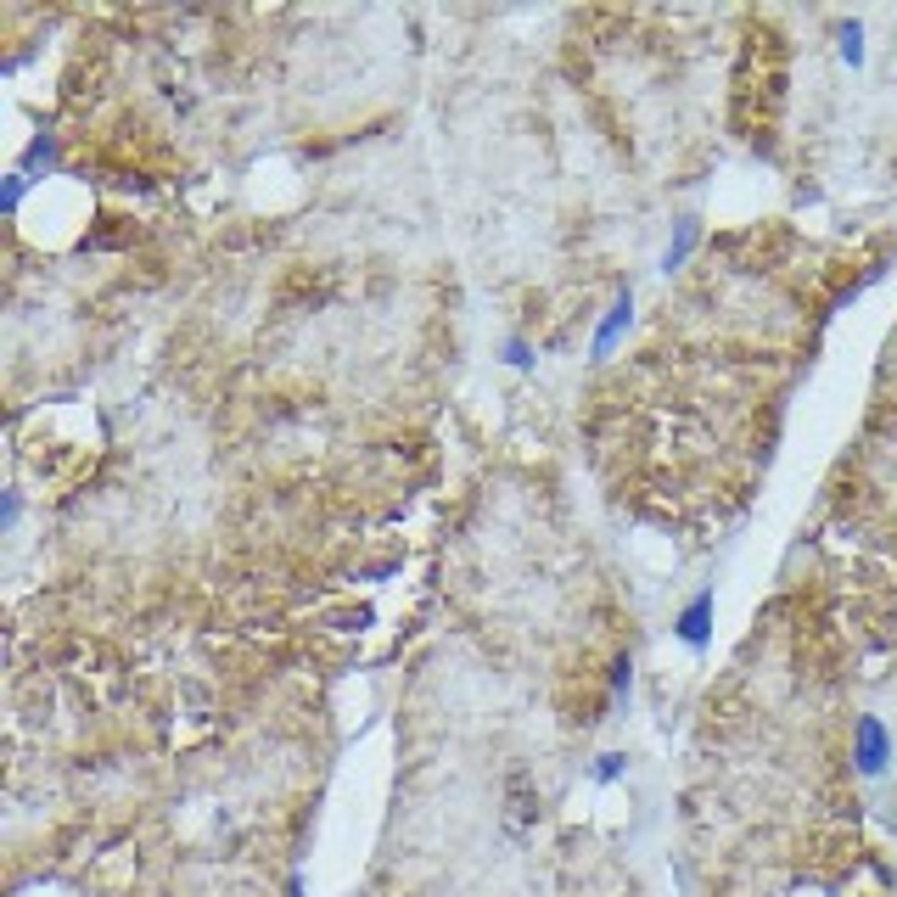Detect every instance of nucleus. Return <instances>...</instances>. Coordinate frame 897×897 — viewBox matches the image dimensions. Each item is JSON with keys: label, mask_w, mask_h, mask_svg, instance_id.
Here are the masks:
<instances>
[{"label": "nucleus", "mask_w": 897, "mask_h": 897, "mask_svg": "<svg viewBox=\"0 0 897 897\" xmlns=\"http://www.w3.org/2000/svg\"><path fill=\"white\" fill-rule=\"evenodd\" d=\"M629 320H634V298L629 292H617V303L606 309V320H600V337H595V360H606V353L617 348V337L629 331Z\"/></svg>", "instance_id": "3"}, {"label": "nucleus", "mask_w": 897, "mask_h": 897, "mask_svg": "<svg viewBox=\"0 0 897 897\" xmlns=\"http://www.w3.org/2000/svg\"><path fill=\"white\" fill-rule=\"evenodd\" d=\"M842 56L852 62V68L864 62V29H859V23H842Z\"/></svg>", "instance_id": "5"}, {"label": "nucleus", "mask_w": 897, "mask_h": 897, "mask_svg": "<svg viewBox=\"0 0 897 897\" xmlns=\"http://www.w3.org/2000/svg\"><path fill=\"white\" fill-rule=\"evenodd\" d=\"M595 774H600V780H617V774H622V757H600Z\"/></svg>", "instance_id": "7"}, {"label": "nucleus", "mask_w": 897, "mask_h": 897, "mask_svg": "<svg viewBox=\"0 0 897 897\" xmlns=\"http://www.w3.org/2000/svg\"><path fill=\"white\" fill-rule=\"evenodd\" d=\"M713 612H718V595H713V589H701L690 606L679 612L673 629H679V639L690 645V651H707V639H713Z\"/></svg>", "instance_id": "2"}, {"label": "nucleus", "mask_w": 897, "mask_h": 897, "mask_svg": "<svg viewBox=\"0 0 897 897\" xmlns=\"http://www.w3.org/2000/svg\"><path fill=\"white\" fill-rule=\"evenodd\" d=\"M696 241H701V224H696V219H684V224H679V236L667 241V253H662V269H679L684 258H690V247H696Z\"/></svg>", "instance_id": "4"}, {"label": "nucleus", "mask_w": 897, "mask_h": 897, "mask_svg": "<svg viewBox=\"0 0 897 897\" xmlns=\"http://www.w3.org/2000/svg\"><path fill=\"white\" fill-rule=\"evenodd\" d=\"M852 763H859L864 774H881L892 763V735H886L881 718H859V729H852Z\"/></svg>", "instance_id": "1"}, {"label": "nucleus", "mask_w": 897, "mask_h": 897, "mask_svg": "<svg viewBox=\"0 0 897 897\" xmlns=\"http://www.w3.org/2000/svg\"><path fill=\"white\" fill-rule=\"evenodd\" d=\"M505 360H511V365H533V348L521 343V337H511V343H505Z\"/></svg>", "instance_id": "6"}]
</instances>
